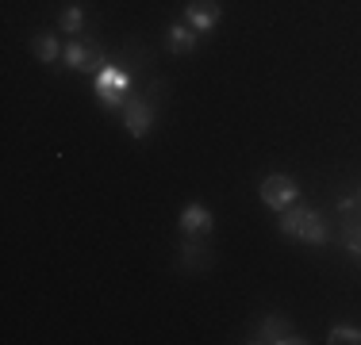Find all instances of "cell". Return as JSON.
<instances>
[{"instance_id": "5b68a950", "label": "cell", "mask_w": 361, "mask_h": 345, "mask_svg": "<svg viewBox=\"0 0 361 345\" xmlns=\"http://www.w3.org/2000/svg\"><path fill=\"white\" fill-rule=\"evenodd\" d=\"M62 58H66V69H73V73H100V69L108 65L104 50H100L97 42H81V39H73Z\"/></svg>"}, {"instance_id": "6da1fadb", "label": "cell", "mask_w": 361, "mask_h": 345, "mask_svg": "<svg viewBox=\"0 0 361 345\" xmlns=\"http://www.w3.org/2000/svg\"><path fill=\"white\" fill-rule=\"evenodd\" d=\"M119 115H123V127L131 138H142L154 131V115H158V108H154V92L150 96H142V92H127L123 108H119Z\"/></svg>"}, {"instance_id": "9c48e42d", "label": "cell", "mask_w": 361, "mask_h": 345, "mask_svg": "<svg viewBox=\"0 0 361 345\" xmlns=\"http://www.w3.org/2000/svg\"><path fill=\"white\" fill-rule=\"evenodd\" d=\"M196 39H200V31H192L188 23H173V27L166 31V50L169 54H192L196 50Z\"/></svg>"}, {"instance_id": "4fadbf2b", "label": "cell", "mask_w": 361, "mask_h": 345, "mask_svg": "<svg viewBox=\"0 0 361 345\" xmlns=\"http://www.w3.org/2000/svg\"><path fill=\"white\" fill-rule=\"evenodd\" d=\"M58 31H66V34H81L85 31V8L81 4H66L62 8V15H58Z\"/></svg>"}, {"instance_id": "8992f818", "label": "cell", "mask_w": 361, "mask_h": 345, "mask_svg": "<svg viewBox=\"0 0 361 345\" xmlns=\"http://www.w3.org/2000/svg\"><path fill=\"white\" fill-rule=\"evenodd\" d=\"M177 269H180V272H204V269H212V249L204 246L200 234H180Z\"/></svg>"}, {"instance_id": "7c38bea8", "label": "cell", "mask_w": 361, "mask_h": 345, "mask_svg": "<svg viewBox=\"0 0 361 345\" xmlns=\"http://www.w3.org/2000/svg\"><path fill=\"white\" fill-rule=\"evenodd\" d=\"M304 215H307V207L304 203H292L288 207V211H281V234H285V238H304Z\"/></svg>"}, {"instance_id": "8fae6325", "label": "cell", "mask_w": 361, "mask_h": 345, "mask_svg": "<svg viewBox=\"0 0 361 345\" xmlns=\"http://www.w3.org/2000/svg\"><path fill=\"white\" fill-rule=\"evenodd\" d=\"M300 242H307V246H315V249L326 246V222L315 207H307V215H304V238Z\"/></svg>"}, {"instance_id": "3957f363", "label": "cell", "mask_w": 361, "mask_h": 345, "mask_svg": "<svg viewBox=\"0 0 361 345\" xmlns=\"http://www.w3.org/2000/svg\"><path fill=\"white\" fill-rule=\"evenodd\" d=\"M246 341H250V345H265V341H269V345H304L307 338L288 322V318H281V315H265L262 322H257L254 330H250V338H246Z\"/></svg>"}, {"instance_id": "7a4b0ae2", "label": "cell", "mask_w": 361, "mask_h": 345, "mask_svg": "<svg viewBox=\"0 0 361 345\" xmlns=\"http://www.w3.org/2000/svg\"><path fill=\"white\" fill-rule=\"evenodd\" d=\"M257 196H262V203L269 207V211H288L292 203H300V184L288 177V172H269V177H262V184H257Z\"/></svg>"}, {"instance_id": "52a82bcc", "label": "cell", "mask_w": 361, "mask_h": 345, "mask_svg": "<svg viewBox=\"0 0 361 345\" xmlns=\"http://www.w3.org/2000/svg\"><path fill=\"white\" fill-rule=\"evenodd\" d=\"M219 15H223L219 0H188V4H185V23L192 31H200V34L216 31L219 27Z\"/></svg>"}, {"instance_id": "277c9868", "label": "cell", "mask_w": 361, "mask_h": 345, "mask_svg": "<svg viewBox=\"0 0 361 345\" xmlns=\"http://www.w3.org/2000/svg\"><path fill=\"white\" fill-rule=\"evenodd\" d=\"M127 92H131V81H127V73H123L119 65L108 62V65L97 73V100H100V108H104V111L123 108Z\"/></svg>"}, {"instance_id": "ba28073f", "label": "cell", "mask_w": 361, "mask_h": 345, "mask_svg": "<svg viewBox=\"0 0 361 345\" xmlns=\"http://www.w3.org/2000/svg\"><path fill=\"white\" fill-rule=\"evenodd\" d=\"M177 227H180V234H200V238H208L212 234V227H216V219H212V211L204 203H185V211L177 215Z\"/></svg>"}, {"instance_id": "9a60e30c", "label": "cell", "mask_w": 361, "mask_h": 345, "mask_svg": "<svg viewBox=\"0 0 361 345\" xmlns=\"http://www.w3.org/2000/svg\"><path fill=\"white\" fill-rule=\"evenodd\" d=\"M326 341H331V345H361V326L338 322V326H331V330H326Z\"/></svg>"}, {"instance_id": "30bf717a", "label": "cell", "mask_w": 361, "mask_h": 345, "mask_svg": "<svg viewBox=\"0 0 361 345\" xmlns=\"http://www.w3.org/2000/svg\"><path fill=\"white\" fill-rule=\"evenodd\" d=\"M31 50H35V58L42 65H50V69H58V58L66 54V50L58 46L54 34H35V39H31Z\"/></svg>"}, {"instance_id": "5bb4252c", "label": "cell", "mask_w": 361, "mask_h": 345, "mask_svg": "<svg viewBox=\"0 0 361 345\" xmlns=\"http://www.w3.org/2000/svg\"><path fill=\"white\" fill-rule=\"evenodd\" d=\"M342 242H346L350 257L361 261V215H350L346 211V227H342Z\"/></svg>"}]
</instances>
